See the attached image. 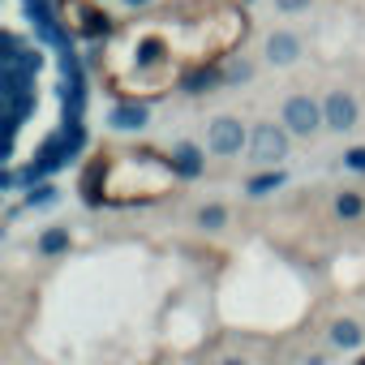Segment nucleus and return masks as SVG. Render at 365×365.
<instances>
[{
  "mask_svg": "<svg viewBox=\"0 0 365 365\" xmlns=\"http://www.w3.org/2000/svg\"><path fill=\"white\" fill-rule=\"evenodd\" d=\"M322 125H327V116H322V103H318V99H309V95H292V99L284 103V129H288V133L309 138V133H318Z\"/></svg>",
  "mask_w": 365,
  "mask_h": 365,
  "instance_id": "1",
  "label": "nucleus"
},
{
  "mask_svg": "<svg viewBox=\"0 0 365 365\" xmlns=\"http://www.w3.org/2000/svg\"><path fill=\"white\" fill-rule=\"evenodd\" d=\"M250 150H254L258 163L275 168L279 159H288V129H284V125H271V120L254 125V133H250Z\"/></svg>",
  "mask_w": 365,
  "mask_h": 365,
  "instance_id": "2",
  "label": "nucleus"
},
{
  "mask_svg": "<svg viewBox=\"0 0 365 365\" xmlns=\"http://www.w3.org/2000/svg\"><path fill=\"white\" fill-rule=\"evenodd\" d=\"M207 146H211L215 155H241V146H245V125H241L237 116H220V120H211V129H207Z\"/></svg>",
  "mask_w": 365,
  "mask_h": 365,
  "instance_id": "3",
  "label": "nucleus"
},
{
  "mask_svg": "<svg viewBox=\"0 0 365 365\" xmlns=\"http://www.w3.org/2000/svg\"><path fill=\"white\" fill-rule=\"evenodd\" d=\"M322 116H327V129L344 133V129L356 125V99H352L348 91H331L327 103H322Z\"/></svg>",
  "mask_w": 365,
  "mask_h": 365,
  "instance_id": "4",
  "label": "nucleus"
},
{
  "mask_svg": "<svg viewBox=\"0 0 365 365\" xmlns=\"http://www.w3.org/2000/svg\"><path fill=\"white\" fill-rule=\"evenodd\" d=\"M168 163H172V172L176 176H185V180H194V176H202V150L194 146V142H176L172 146V155H168Z\"/></svg>",
  "mask_w": 365,
  "mask_h": 365,
  "instance_id": "5",
  "label": "nucleus"
},
{
  "mask_svg": "<svg viewBox=\"0 0 365 365\" xmlns=\"http://www.w3.org/2000/svg\"><path fill=\"white\" fill-rule=\"evenodd\" d=\"M146 120H150V108H146V103H138V99L116 103V108L108 112V125H112V129H120V133H133V129H142Z\"/></svg>",
  "mask_w": 365,
  "mask_h": 365,
  "instance_id": "6",
  "label": "nucleus"
},
{
  "mask_svg": "<svg viewBox=\"0 0 365 365\" xmlns=\"http://www.w3.org/2000/svg\"><path fill=\"white\" fill-rule=\"evenodd\" d=\"M301 56V39L292 35V31H275L271 39H267V61L271 65H292Z\"/></svg>",
  "mask_w": 365,
  "mask_h": 365,
  "instance_id": "7",
  "label": "nucleus"
},
{
  "mask_svg": "<svg viewBox=\"0 0 365 365\" xmlns=\"http://www.w3.org/2000/svg\"><path fill=\"white\" fill-rule=\"evenodd\" d=\"M361 339H365V331H361L352 318H339V322L331 327V344H335V348H361Z\"/></svg>",
  "mask_w": 365,
  "mask_h": 365,
  "instance_id": "8",
  "label": "nucleus"
},
{
  "mask_svg": "<svg viewBox=\"0 0 365 365\" xmlns=\"http://www.w3.org/2000/svg\"><path fill=\"white\" fill-rule=\"evenodd\" d=\"M279 185H284V172H262V176H254L250 185H245V194H250V198H267V194L279 190Z\"/></svg>",
  "mask_w": 365,
  "mask_h": 365,
  "instance_id": "9",
  "label": "nucleus"
},
{
  "mask_svg": "<svg viewBox=\"0 0 365 365\" xmlns=\"http://www.w3.org/2000/svg\"><path fill=\"white\" fill-rule=\"evenodd\" d=\"M215 82H220V73H215V69H198V73H190V78H185V95H207Z\"/></svg>",
  "mask_w": 365,
  "mask_h": 365,
  "instance_id": "10",
  "label": "nucleus"
},
{
  "mask_svg": "<svg viewBox=\"0 0 365 365\" xmlns=\"http://www.w3.org/2000/svg\"><path fill=\"white\" fill-rule=\"evenodd\" d=\"M365 211V202H361V194H352V190H344L339 198H335V215L339 220H356Z\"/></svg>",
  "mask_w": 365,
  "mask_h": 365,
  "instance_id": "11",
  "label": "nucleus"
},
{
  "mask_svg": "<svg viewBox=\"0 0 365 365\" xmlns=\"http://www.w3.org/2000/svg\"><path fill=\"white\" fill-rule=\"evenodd\" d=\"M56 185H43V180H39V185H26V207H52L56 202Z\"/></svg>",
  "mask_w": 365,
  "mask_h": 365,
  "instance_id": "12",
  "label": "nucleus"
},
{
  "mask_svg": "<svg viewBox=\"0 0 365 365\" xmlns=\"http://www.w3.org/2000/svg\"><path fill=\"white\" fill-rule=\"evenodd\" d=\"M39 250H43V254H61V250H69V228H52V232H43V237H39Z\"/></svg>",
  "mask_w": 365,
  "mask_h": 365,
  "instance_id": "13",
  "label": "nucleus"
},
{
  "mask_svg": "<svg viewBox=\"0 0 365 365\" xmlns=\"http://www.w3.org/2000/svg\"><path fill=\"white\" fill-rule=\"evenodd\" d=\"M224 220H228V211H224L220 202H211V207H202V211H198V224H202V228H211V232H215V228H224Z\"/></svg>",
  "mask_w": 365,
  "mask_h": 365,
  "instance_id": "14",
  "label": "nucleus"
},
{
  "mask_svg": "<svg viewBox=\"0 0 365 365\" xmlns=\"http://www.w3.org/2000/svg\"><path fill=\"white\" fill-rule=\"evenodd\" d=\"M344 168H352V172H365V146H352V150H344Z\"/></svg>",
  "mask_w": 365,
  "mask_h": 365,
  "instance_id": "15",
  "label": "nucleus"
},
{
  "mask_svg": "<svg viewBox=\"0 0 365 365\" xmlns=\"http://www.w3.org/2000/svg\"><path fill=\"white\" fill-rule=\"evenodd\" d=\"M224 78H228V82H245V78H250V65L241 61V65H232V69H228Z\"/></svg>",
  "mask_w": 365,
  "mask_h": 365,
  "instance_id": "16",
  "label": "nucleus"
},
{
  "mask_svg": "<svg viewBox=\"0 0 365 365\" xmlns=\"http://www.w3.org/2000/svg\"><path fill=\"white\" fill-rule=\"evenodd\" d=\"M275 5H279V9H284V14H301V9H305V5H309V0H275Z\"/></svg>",
  "mask_w": 365,
  "mask_h": 365,
  "instance_id": "17",
  "label": "nucleus"
},
{
  "mask_svg": "<svg viewBox=\"0 0 365 365\" xmlns=\"http://www.w3.org/2000/svg\"><path fill=\"white\" fill-rule=\"evenodd\" d=\"M18 180H22L18 172H5V176H0V185H5V190H18Z\"/></svg>",
  "mask_w": 365,
  "mask_h": 365,
  "instance_id": "18",
  "label": "nucleus"
},
{
  "mask_svg": "<svg viewBox=\"0 0 365 365\" xmlns=\"http://www.w3.org/2000/svg\"><path fill=\"white\" fill-rule=\"evenodd\" d=\"M125 5H129V9H146V5H150V0H125Z\"/></svg>",
  "mask_w": 365,
  "mask_h": 365,
  "instance_id": "19",
  "label": "nucleus"
},
{
  "mask_svg": "<svg viewBox=\"0 0 365 365\" xmlns=\"http://www.w3.org/2000/svg\"><path fill=\"white\" fill-rule=\"evenodd\" d=\"M224 365H245V361H241V356H228V361H224Z\"/></svg>",
  "mask_w": 365,
  "mask_h": 365,
  "instance_id": "20",
  "label": "nucleus"
},
{
  "mask_svg": "<svg viewBox=\"0 0 365 365\" xmlns=\"http://www.w3.org/2000/svg\"><path fill=\"white\" fill-rule=\"evenodd\" d=\"M356 365H365V361H356Z\"/></svg>",
  "mask_w": 365,
  "mask_h": 365,
  "instance_id": "21",
  "label": "nucleus"
}]
</instances>
